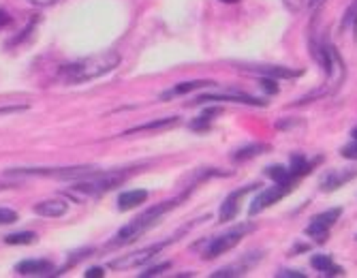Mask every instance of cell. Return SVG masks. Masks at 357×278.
<instances>
[{"instance_id": "1", "label": "cell", "mask_w": 357, "mask_h": 278, "mask_svg": "<svg viewBox=\"0 0 357 278\" xmlns=\"http://www.w3.org/2000/svg\"><path fill=\"white\" fill-rule=\"evenodd\" d=\"M118 65H120L118 52H103V54H94V56L75 60L71 65H64L60 69V77L69 84H84L101 75H107Z\"/></svg>"}, {"instance_id": "2", "label": "cell", "mask_w": 357, "mask_h": 278, "mask_svg": "<svg viewBox=\"0 0 357 278\" xmlns=\"http://www.w3.org/2000/svg\"><path fill=\"white\" fill-rule=\"evenodd\" d=\"M186 195H180V197H176V199H169V201H163L160 206H156V208H150L148 212H144V214H139L137 219L133 221V223H128V225H124L118 233H116V238L112 240V244L114 246H124V244H131V242H135L139 235H144L152 225H156L158 223V219L163 216L165 212H169L172 208H176L182 199H184Z\"/></svg>"}, {"instance_id": "3", "label": "cell", "mask_w": 357, "mask_h": 278, "mask_svg": "<svg viewBox=\"0 0 357 278\" xmlns=\"http://www.w3.org/2000/svg\"><path fill=\"white\" fill-rule=\"evenodd\" d=\"M126 180V173L122 171H107V173H88L86 180L77 182L73 191L77 193H84V195H101V193H107Z\"/></svg>"}, {"instance_id": "4", "label": "cell", "mask_w": 357, "mask_h": 278, "mask_svg": "<svg viewBox=\"0 0 357 278\" xmlns=\"http://www.w3.org/2000/svg\"><path fill=\"white\" fill-rule=\"evenodd\" d=\"M298 182H300V178L291 176V178L282 180V182H274V187L264 189L261 193H259V195L252 199V206H250V210H248L250 216H255V214H259V212H264L266 208L278 203L284 195H289L291 191H294V189L298 187Z\"/></svg>"}, {"instance_id": "5", "label": "cell", "mask_w": 357, "mask_h": 278, "mask_svg": "<svg viewBox=\"0 0 357 278\" xmlns=\"http://www.w3.org/2000/svg\"><path fill=\"white\" fill-rule=\"evenodd\" d=\"M250 229H252V225H242V227H236V229L227 231V233H222V235L212 238V240L206 244L204 259H216L218 255H225L227 251H231L234 246L240 244V240L244 238V233H248Z\"/></svg>"}, {"instance_id": "6", "label": "cell", "mask_w": 357, "mask_h": 278, "mask_svg": "<svg viewBox=\"0 0 357 278\" xmlns=\"http://www.w3.org/2000/svg\"><path fill=\"white\" fill-rule=\"evenodd\" d=\"M340 214H342L340 208H332V210H326V212H321V214L312 216V221H310L308 227H306V233H308L310 238H317V242L328 240V231H330L332 225L340 219Z\"/></svg>"}, {"instance_id": "7", "label": "cell", "mask_w": 357, "mask_h": 278, "mask_svg": "<svg viewBox=\"0 0 357 278\" xmlns=\"http://www.w3.org/2000/svg\"><path fill=\"white\" fill-rule=\"evenodd\" d=\"M257 187H259V184H250V187H244V189H240V191H234V193L227 195V199L222 201L220 212H218L220 221H222V223L234 221L236 216H238V210H240V199H242L246 193H250L252 189H257Z\"/></svg>"}, {"instance_id": "8", "label": "cell", "mask_w": 357, "mask_h": 278, "mask_svg": "<svg viewBox=\"0 0 357 278\" xmlns=\"http://www.w3.org/2000/svg\"><path fill=\"white\" fill-rule=\"evenodd\" d=\"M244 71L257 73L261 77H274V79H291V77H300V69H289V67H278V65H252V67H242Z\"/></svg>"}, {"instance_id": "9", "label": "cell", "mask_w": 357, "mask_h": 278, "mask_svg": "<svg viewBox=\"0 0 357 278\" xmlns=\"http://www.w3.org/2000/svg\"><path fill=\"white\" fill-rule=\"evenodd\" d=\"M163 249H165V242L163 244H156V246H150V249H144V251L133 253V255H128V257L116 259V261H112V268L120 270V268H137V265H144L146 261H150L158 251H163Z\"/></svg>"}, {"instance_id": "10", "label": "cell", "mask_w": 357, "mask_h": 278, "mask_svg": "<svg viewBox=\"0 0 357 278\" xmlns=\"http://www.w3.org/2000/svg\"><path fill=\"white\" fill-rule=\"evenodd\" d=\"M357 176V169L347 167V169H334L321 178V191H336L342 184L351 182Z\"/></svg>"}, {"instance_id": "11", "label": "cell", "mask_w": 357, "mask_h": 278, "mask_svg": "<svg viewBox=\"0 0 357 278\" xmlns=\"http://www.w3.org/2000/svg\"><path fill=\"white\" fill-rule=\"evenodd\" d=\"M206 101H231V103H246V105H259L266 107L268 103L261 99H255L250 95H244V92H231V95H204L199 97L195 103H206Z\"/></svg>"}, {"instance_id": "12", "label": "cell", "mask_w": 357, "mask_h": 278, "mask_svg": "<svg viewBox=\"0 0 357 278\" xmlns=\"http://www.w3.org/2000/svg\"><path fill=\"white\" fill-rule=\"evenodd\" d=\"M15 270L24 276H43V274H50L54 265L47 259H24L17 263Z\"/></svg>"}, {"instance_id": "13", "label": "cell", "mask_w": 357, "mask_h": 278, "mask_svg": "<svg viewBox=\"0 0 357 278\" xmlns=\"http://www.w3.org/2000/svg\"><path fill=\"white\" fill-rule=\"evenodd\" d=\"M69 210V203L64 199H47V201H41L37 203L35 212L39 216H47V219H58V216H64Z\"/></svg>"}, {"instance_id": "14", "label": "cell", "mask_w": 357, "mask_h": 278, "mask_svg": "<svg viewBox=\"0 0 357 278\" xmlns=\"http://www.w3.org/2000/svg\"><path fill=\"white\" fill-rule=\"evenodd\" d=\"M148 199V191H142V189H135V191H124L120 197H118V210L120 212H126V210H133L142 203H146Z\"/></svg>"}, {"instance_id": "15", "label": "cell", "mask_w": 357, "mask_h": 278, "mask_svg": "<svg viewBox=\"0 0 357 278\" xmlns=\"http://www.w3.org/2000/svg\"><path fill=\"white\" fill-rule=\"evenodd\" d=\"M310 265H312L317 272L328 274V276H340V274H344V270H342L340 265H336V263L332 261L330 255H314L312 261H310Z\"/></svg>"}, {"instance_id": "16", "label": "cell", "mask_w": 357, "mask_h": 278, "mask_svg": "<svg viewBox=\"0 0 357 278\" xmlns=\"http://www.w3.org/2000/svg\"><path fill=\"white\" fill-rule=\"evenodd\" d=\"M266 152H270V146H268V144H250V146H246V148H240V150L234 154V161L244 163V161H250V159L259 157V154H266Z\"/></svg>"}, {"instance_id": "17", "label": "cell", "mask_w": 357, "mask_h": 278, "mask_svg": "<svg viewBox=\"0 0 357 278\" xmlns=\"http://www.w3.org/2000/svg\"><path fill=\"white\" fill-rule=\"evenodd\" d=\"M206 86H212V82H204V79H199V82H182V84H178L176 88L163 92V99L180 97V95H186V92H192V90H197V88H206Z\"/></svg>"}, {"instance_id": "18", "label": "cell", "mask_w": 357, "mask_h": 278, "mask_svg": "<svg viewBox=\"0 0 357 278\" xmlns=\"http://www.w3.org/2000/svg\"><path fill=\"white\" fill-rule=\"evenodd\" d=\"M252 261H255V259H244V261H240V263L227 265V268L214 272L212 276H214V278H220V276H242V274H246V270L252 265Z\"/></svg>"}, {"instance_id": "19", "label": "cell", "mask_w": 357, "mask_h": 278, "mask_svg": "<svg viewBox=\"0 0 357 278\" xmlns=\"http://www.w3.org/2000/svg\"><path fill=\"white\" fill-rule=\"evenodd\" d=\"M178 125V118L172 116V118H163V120H156V122H148V125H142L133 131H128L126 135H131V133H142V131H158V129H167V127H174Z\"/></svg>"}, {"instance_id": "20", "label": "cell", "mask_w": 357, "mask_h": 278, "mask_svg": "<svg viewBox=\"0 0 357 278\" xmlns=\"http://www.w3.org/2000/svg\"><path fill=\"white\" fill-rule=\"evenodd\" d=\"M220 114V109L218 107H212V109H206L197 120L195 122H190V129H195V131H202V129H208L210 127V122L214 120L212 116H218Z\"/></svg>"}, {"instance_id": "21", "label": "cell", "mask_w": 357, "mask_h": 278, "mask_svg": "<svg viewBox=\"0 0 357 278\" xmlns=\"http://www.w3.org/2000/svg\"><path fill=\"white\" fill-rule=\"evenodd\" d=\"M35 240H37V235H35V233H30V231L11 233V235H7V238H5V242H7V244H32Z\"/></svg>"}, {"instance_id": "22", "label": "cell", "mask_w": 357, "mask_h": 278, "mask_svg": "<svg viewBox=\"0 0 357 278\" xmlns=\"http://www.w3.org/2000/svg\"><path fill=\"white\" fill-rule=\"evenodd\" d=\"M266 173H268L274 182H282V180L291 178V171H289L287 167H282V165H272V167L266 169Z\"/></svg>"}, {"instance_id": "23", "label": "cell", "mask_w": 357, "mask_h": 278, "mask_svg": "<svg viewBox=\"0 0 357 278\" xmlns=\"http://www.w3.org/2000/svg\"><path fill=\"white\" fill-rule=\"evenodd\" d=\"M282 5L291 11V13H300L306 7H310V0H282Z\"/></svg>"}, {"instance_id": "24", "label": "cell", "mask_w": 357, "mask_h": 278, "mask_svg": "<svg viewBox=\"0 0 357 278\" xmlns=\"http://www.w3.org/2000/svg\"><path fill=\"white\" fill-rule=\"evenodd\" d=\"M340 157L351 159V161H355V159H357V139H353L351 144H347V146H342V148H340Z\"/></svg>"}, {"instance_id": "25", "label": "cell", "mask_w": 357, "mask_h": 278, "mask_svg": "<svg viewBox=\"0 0 357 278\" xmlns=\"http://www.w3.org/2000/svg\"><path fill=\"white\" fill-rule=\"evenodd\" d=\"M15 221H17V212L9 208H0V225H11Z\"/></svg>"}, {"instance_id": "26", "label": "cell", "mask_w": 357, "mask_h": 278, "mask_svg": "<svg viewBox=\"0 0 357 278\" xmlns=\"http://www.w3.org/2000/svg\"><path fill=\"white\" fill-rule=\"evenodd\" d=\"M261 88L268 92V95H278V90H280L274 77H261Z\"/></svg>"}, {"instance_id": "27", "label": "cell", "mask_w": 357, "mask_h": 278, "mask_svg": "<svg viewBox=\"0 0 357 278\" xmlns=\"http://www.w3.org/2000/svg\"><path fill=\"white\" fill-rule=\"evenodd\" d=\"M172 268V263H160V265H154V268H150L148 272H144L142 276L144 278H148V276H158V274H163L165 270H169Z\"/></svg>"}, {"instance_id": "28", "label": "cell", "mask_w": 357, "mask_h": 278, "mask_svg": "<svg viewBox=\"0 0 357 278\" xmlns=\"http://www.w3.org/2000/svg\"><path fill=\"white\" fill-rule=\"evenodd\" d=\"M276 276H278V278H306V274H302V272H298V270H280Z\"/></svg>"}, {"instance_id": "29", "label": "cell", "mask_w": 357, "mask_h": 278, "mask_svg": "<svg viewBox=\"0 0 357 278\" xmlns=\"http://www.w3.org/2000/svg\"><path fill=\"white\" fill-rule=\"evenodd\" d=\"M105 276V270L103 268H90L86 272V278H103Z\"/></svg>"}, {"instance_id": "30", "label": "cell", "mask_w": 357, "mask_h": 278, "mask_svg": "<svg viewBox=\"0 0 357 278\" xmlns=\"http://www.w3.org/2000/svg\"><path fill=\"white\" fill-rule=\"evenodd\" d=\"M11 24V15L5 11V9H0V28H5V26H9Z\"/></svg>"}, {"instance_id": "31", "label": "cell", "mask_w": 357, "mask_h": 278, "mask_svg": "<svg viewBox=\"0 0 357 278\" xmlns=\"http://www.w3.org/2000/svg\"><path fill=\"white\" fill-rule=\"evenodd\" d=\"M30 5H37V7H50L54 3H58V0H28Z\"/></svg>"}, {"instance_id": "32", "label": "cell", "mask_w": 357, "mask_h": 278, "mask_svg": "<svg viewBox=\"0 0 357 278\" xmlns=\"http://www.w3.org/2000/svg\"><path fill=\"white\" fill-rule=\"evenodd\" d=\"M220 3H227V5H234V3H238V0H220Z\"/></svg>"}, {"instance_id": "33", "label": "cell", "mask_w": 357, "mask_h": 278, "mask_svg": "<svg viewBox=\"0 0 357 278\" xmlns=\"http://www.w3.org/2000/svg\"><path fill=\"white\" fill-rule=\"evenodd\" d=\"M321 3V0H310V7H317Z\"/></svg>"}, {"instance_id": "34", "label": "cell", "mask_w": 357, "mask_h": 278, "mask_svg": "<svg viewBox=\"0 0 357 278\" xmlns=\"http://www.w3.org/2000/svg\"><path fill=\"white\" fill-rule=\"evenodd\" d=\"M351 135H353V139H357V129H353V133H351Z\"/></svg>"}]
</instances>
